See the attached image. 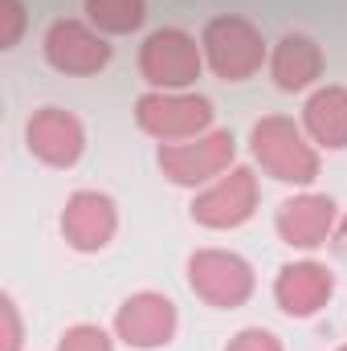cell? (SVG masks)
<instances>
[{"instance_id":"ac0fdd59","label":"cell","mask_w":347,"mask_h":351,"mask_svg":"<svg viewBox=\"0 0 347 351\" xmlns=\"http://www.w3.org/2000/svg\"><path fill=\"white\" fill-rule=\"evenodd\" d=\"M25 29V4L21 0H0V49H12Z\"/></svg>"},{"instance_id":"7c38bea8","label":"cell","mask_w":347,"mask_h":351,"mask_svg":"<svg viewBox=\"0 0 347 351\" xmlns=\"http://www.w3.org/2000/svg\"><path fill=\"white\" fill-rule=\"evenodd\" d=\"M119 229V213H115V200L102 196V192H74L66 200V213H62V233L66 241L78 250V254H94L102 250Z\"/></svg>"},{"instance_id":"8992f818","label":"cell","mask_w":347,"mask_h":351,"mask_svg":"<svg viewBox=\"0 0 347 351\" xmlns=\"http://www.w3.org/2000/svg\"><path fill=\"white\" fill-rule=\"evenodd\" d=\"M237 156V143L229 131H213V135H200V139H188V143H164L160 147V168L172 184H204L213 176L229 172Z\"/></svg>"},{"instance_id":"9a60e30c","label":"cell","mask_w":347,"mask_h":351,"mask_svg":"<svg viewBox=\"0 0 347 351\" xmlns=\"http://www.w3.org/2000/svg\"><path fill=\"white\" fill-rule=\"evenodd\" d=\"M302 127L323 147H335V152L347 147V90L344 86L315 90L302 106Z\"/></svg>"},{"instance_id":"6da1fadb","label":"cell","mask_w":347,"mask_h":351,"mask_svg":"<svg viewBox=\"0 0 347 351\" xmlns=\"http://www.w3.org/2000/svg\"><path fill=\"white\" fill-rule=\"evenodd\" d=\"M250 147H254L261 168L282 184H311L319 176V156L302 139L294 119H282V114L258 119L254 131H250Z\"/></svg>"},{"instance_id":"44dd1931","label":"cell","mask_w":347,"mask_h":351,"mask_svg":"<svg viewBox=\"0 0 347 351\" xmlns=\"http://www.w3.org/2000/svg\"><path fill=\"white\" fill-rule=\"evenodd\" d=\"M335 250H339V254L347 258V217L339 221V229H335Z\"/></svg>"},{"instance_id":"8fae6325","label":"cell","mask_w":347,"mask_h":351,"mask_svg":"<svg viewBox=\"0 0 347 351\" xmlns=\"http://www.w3.org/2000/svg\"><path fill=\"white\" fill-rule=\"evenodd\" d=\"M335 294V278L331 269L319 262H290L278 269L274 282V298L290 319H311L327 306V298Z\"/></svg>"},{"instance_id":"5b68a950","label":"cell","mask_w":347,"mask_h":351,"mask_svg":"<svg viewBox=\"0 0 347 351\" xmlns=\"http://www.w3.org/2000/svg\"><path fill=\"white\" fill-rule=\"evenodd\" d=\"M200 45L184 29H160L139 49V70L156 90H184L200 78Z\"/></svg>"},{"instance_id":"7402d4cb","label":"cell","mask_w":347,"mask_h":351,"mask_svg":"<svg viewBox=\"0 0 347 351\" xmlns=\"http://www.w3.org/2000/svg\"><path fill=\"white\" fill-rule=\"evenodd\" d=\"M339 351H347V348H339Z\"/></svg>"},{"instance_id":"277c9868","label":"cell","mask_w":347,"mask_h":351,"mask_svg":"<svg viewBox=\"0 0 347 351\" xmlns=\"http://www.w3.org/2000/svg\"><path fill=\"white\" fill-rule=\"evenodd\" d=\"M188 286L196 290V298H204L208 306L233 311L241 302H250L254 294V269L246 258L225 254V250H196L188 258Z\"/></svg>"},{"instance_id":"e0dca14e","label":"cell","mask_w":347,"mask_h":351,"mask_svg":"<svg viewBox=\"0 0 347 351\" xmlns=\"http://www.w3.org/2000/svg\"><path fill=\"white\" fill-rule=\"evenodd\" d=\"M58 351H115V348H110V339H106L102 327H94V323H78V327H70V331L62 335Z\"/></svg>"},{"instance_id":"30bf717a","label":"cell","mask_w":347,"mask_h":351,"mask_svg":"<svg viewBox=\"0 0 347 351\" xmlns=\"http://www.w3.org/2000/svg\"><path fill=\"white\" fill-rule=\"evenodd\" d=\"M115 331L123 343L131 348H164L172 343L176 335V306L172 298L156 294V290H143V294H131L119 315H115Z\"/></svg>"},{"instance_id":"2e32d148","label":"cell","mask_w":347,"mask_h":351,"mask_svg":"<svg viewBox=\"0 0 347 351\" xmlns=\"http://www.w3.org/2000/svg\"><path fill=\"white\" fill-rule=\"evenodd\" d=\"M86 16L102 33H135L147 16L143 0H86Z\"/></svg>"},{"instance_id":"3957f363","label":"cell","mask_w":347,"mask_h":351,"mask_svg":"<svg viewBox=\"0 0 347 351\" xmlns=\"http://www.w3.org/2000/svg\"><path fill=\"white\" fill-rule=\"evenodd\" d=\"M135 119L147 135L176 143V139H200L213 127V102L200 94H176V90H152L135 102Z\"/></svg>"},{"instance_id":"ba28073f","label":"cell","mask_w":347,"mask_h":351,"mask_svg":"<svg viewBox=\"0 0 347 351\" xmlns=\"http://www.w3.org/2000/svg\"><path fill=\"white\" fill-rule=\"evenodd\" d=\"M25 139H29V152H33L41 164H49V168H70V164H78V156H82V147H86L82 123H78L70 110H62V106H41V110L29 119Z\"/></svg>"},{"instance_id":"5bb4252c","label":"cell","mask_w":347,"mask_h":351,"mask_svg":"<svg viewBox=\"0 0 347 351\" xmlns=\"http://www.w3.org/2000/svg\"><path fill=\"white\" fill-rule=\"evenodd\" d=\"M274 82L282 90H307L323 74V49L307 33H286L274 49Z\"/></svg>"},{"instance_id":"ffe728a7","label":"cell","mask_w":347,"mask_h":351,"mask_svg":"<svg viewBox=\"0 0 347 351\" xmlns=\"http://www.w3.org/2000/svg\"><path fill=\"white\" fill-rule=\"evenodd\" d=\"M225 351H282V343H278V335L265 331V327H246V331H237V335L229 339Z\"/></svg>"},{"instance_id":"52a82bcc","label":"cell","mask_w":347,"mask_h":351,"mask_svg":"<svg viewBox=\"0 0 347 351\" xmlns=\"http://www.w3.org/2000/svg\"><path fill=\"white\" fill-rule=\"evenodd\" d=\"M258 208V176L250 168H233L225 180H217L208 192L192 200V221L204 229H237Z\"/></svg>"},{"instance_id":"9c48e42d","label":"cell","mask_w":347,"mask_h":351,"mask_svg":"<svg viewBox=\"0 0 347 351\" xmlns=\"http://www.w3.org/2000/svg\"><path fill=\"white\" fill-rule=\"evenodd\" d=\"M45 58L62 74H98L110 62V45L82 21H53L45 33Z\"/></svg>"},{"instance_id":"4fadbf2b","label":"cell","mask_w":347,"mask_h":351,"mask_svg":"<svg viewBox=\"0 0 347 351\" xmlns=\"http://www.w3.org/2000/svg\"><path fill=\"white\" fill-rule=\"evenodd\" d=\"M331 225H335V200L323 192H302L278 204V233L286 245L315 250L331 237Z\"/></svg>"},{"instance_id":"7a4b0ae2","label":"cell","mask_w":347,"mask_h":351,"mask_svg":"<svg viewBox=\"0 0 347 351\" xmlns=\"http://www.w3.org/2000/svg\"><path fill=\"white\" fill-rule=\"evenodd\" d=\"M200 45H204V58H208L213 74L225 78V82H246V78H254L261 70V58H265L261 33L246 21V16H233V12L213 16V21L204 25Z\"/></svg>"},{"instance_id":"d6986e66","label":"cell","mask_w":347,"mask_h":351,"mask_svg":"<svg viewBox=\"0 0 347 351\" xmlns=\"http://www.w3.org/2000/svg\"><path fill=\"white\" fill-rule=\"evenodd\" d=\"M0 351H21V311L12 294L0 298Z\"/></svg>"}]
</instances>
